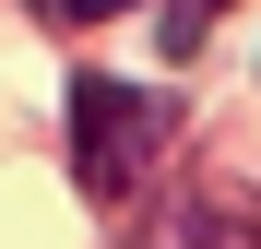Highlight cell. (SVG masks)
Wrapping results in <instances>:
<instances>
[{"label": "cell", "mask_w": 261, "mask_h": 249, "mask_svg": "<svg viewBox=\"0 0 261 249\" xmlns=\"http://www.w3.org/2000/svg\"><path fill=\"white\" fill-rule=\"evenodd\" d=\"M154 249H261V214H249L238 190H214V202H190V214L166 226Z\"/></svg>", "instance_id": "cell-2"}, {"label": "cell", "mask_w": 261, "mask_h": 249, "mask_svg": "<svg viewBox=\"0 0 261 249\" xmlns=\"http://www.w3.org/2000/svg\"><path fill=\"white\" fill-rule=\"evenodd\" d=\"M154 143H166V95H143V83H71V154H83V190H130Z\"/></svg>", "instance_id": "cell-1"}, {"label": "cell", "mask_w": 261, "mask_h": 249, "mask_svg": "<svg viewBox=\"0 0 261 249\" xmlns=\"http://www.w3.org/2000/svg\"><path fill=\"white\" fill-rule=\"evenodd\" d=\"M83 12H130V0H83Z\"/></svg>", "instance_id": "cell-4"}, {"label": "cell", "mask_w": 261, "mask_h": 249, "mask_svg": "<svg viewBox=\"0 0 261 249\" xmlns=\"http://www.w3.org/2000/svg\"><path fill=\"white\" fill-rule=\"evenodd\" d=\"M202 24H214V0H178V12H166V48L190 60V48H202Z\"/></svg>", "instance_id": "cell-3"}]
</instances>
